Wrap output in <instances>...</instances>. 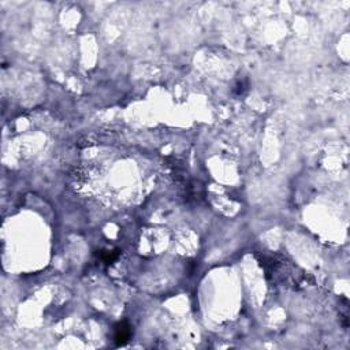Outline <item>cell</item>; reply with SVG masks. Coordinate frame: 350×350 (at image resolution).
Instances as JSON below:
<instances>
[{"label": "cell", "mask_w": 350, "mask_h": 350, "mask_svg": "<svg viewBox=\"0 0 350 350\" xmlns=\"http://www.w3.org/2000/svg\"><path fill=\"white\" fill-rule=\"evenodd\" d=\"M131 337V330H130L129 324L126 323H119L115 327V334H114V339H115V344L117 345H123L126 344Z\"/></svg>", "instance_id": "6da1fadb"}]
</instances>
